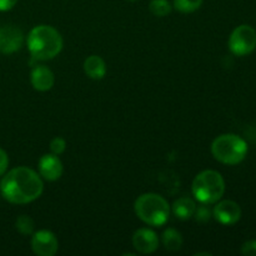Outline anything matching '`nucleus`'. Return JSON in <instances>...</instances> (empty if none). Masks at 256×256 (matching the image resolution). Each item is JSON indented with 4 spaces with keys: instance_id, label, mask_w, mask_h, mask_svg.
Returning <instances> with one entry per match:
<instances>
[{
    "instance_id": "nucleus-1",
    "label": "nucleus",
    "mask_w": 256,
    "mask_h": 256,
    "mask_svg": "<svg viewBox=\"0 0 256 256\" xmlns=\"http://www.w3.org/2000/svg\"><path fill=\"white\" fill-rule=\"evenodd\" d=\"M44 182L39 172L26 166H18L2 175L0 192L6 202L16 205L29 204L42 196Z\"/></svg>"
},
{
    "instance_id": "nucleus-2",
    "label": "nucleus",
    "mask_w": 256,
    "mask_h": 256,
    "mask_svg": "<svg viewBox=\"0 0 256 256\" xmlns=\"http://www.w3.org/2000/svg\"><path fill=\"white\" fill-rule=\"evenodd\" d=\"M28 50L36 60H52L62 49V34L52 25H36L26 38Z\"/></svg>"
},
{
    "instance_id": "nucleus-3",
    "label": "nucleus",
    "mask_w": 256,
    "mask_h": 256,
    "mask_svg": "<svg viewBox=\"0 0 256 256\" xmlns=\"http://www.w3.org/2000/svg\"><path fill=\"white\" fill-rule=\"evenodd\" d=\"M136 216L149 226H162L170 216V205L164 196L155 192L140 195L134 204Z\"/></svg>"
},
{
    "instance_id": "nucleus-4",
    "label": "nucleus",
    "mask_w": 256,
    "mask_h": 256,
    "mask_svg": "<svg viewBox=\"0 0 256 256\" xmlns=\"http://www.w3.org/2000/svg\"><path fill=\"white\" fill-rule=\"evenodd\" d=\"M249 146L242 136L236 134H222L212 144V154L215 160L225 165H238L246 158Z\"/></svg>"
},
{
    "instance_id": "nucleus-5",
    "label": "nucleus",
    "mask_w": 256,
    "mask_h": 256,
    "mask_svg": "<svg viewBox=\"0 0 256 256\" xmlns=\"http://www.w3.org/2000/svg\"><path fill=\"white\" fill-rule=\"evenodd\" d=\"M192 192L195 200L202 204L212 205L225 194V180L216 170H204L194 178Z\"/></svg>"
},
{
    "instance_id": "nucleus-6",
    "label": "nucleus",
    "mask_w": 256,
    "mask_h": 256,
    "mask_svg": "<svg viewBox=\"0 0 256 256\" xmlns=\"http://www.w3.org/2000/svg\"><path fill=\"white\" fill-rule=\"evenodd\" d=\"M228 46L235 56H246L256 49V30L252 25L242 24L229 36Z\"/></svg>"
},
{
    "instance_id": "nucleus-7",
    "label": "nucleus",
    "mask_w": 256,
    "mask_h": 256,
    "mask_svg": "<svg viewBox=\"0 0 256 256\" xmlns=\"http://www.w3.org/2000/svg\"><path fill=\"white\" fill-rule=\"evenodd\" d=\"M59 249V242L50 230H38L32 235V250L38 256H54Z\"/></svg>"
},
{
    "instance_id": "nucleus-8",
    "label": "nucleus",
    "mask_w": 256,
    "mask_h": 256,
    "mask_svg": "<svg viewBox=\"0 0 256 256\" xmlns=\"http://www.w3.org/2000/svg\"><path fill=\"white\" fill-rule=\"evenodd\" d=\"M242 208L238 202L232 200H222L215 202V206L212 208V218L216 220L219 224L230 226L234 225L242 219Z\"/></svg>"
},
{
    "instance_id": "nucleus-9",
    "label": "nucleus",
    "mask_w": 256,
    "mask_h": 256,
    "mask_svg": "<svg viewBox=\"0 0 256 256\" xmlns=\"http://www.w3.org/2000/svg\"><path fill=\"white\" fill-rule=\"evenodd\" d=\"M24 42V34L22 29L15 25H5L0 28V54H14Z\"/></svg>"
},
{
    "instance_id": "nucleus-10",
    "label": "nucleus",
    "mask_w": 256,
    "mask_h": 256,
    "mask_svg": "<svg viewBox=\"0 0 256 256\" xmlns=\"http://www.w3.org/2000/svg\"><path fill=\"white\" fill-rule=\"evenodd\" d=\"M132 246L140 254H152L159 248V236L149 228L138 229L132 235Z\"/></svg>"
},
{
    "instance_id": "nucleus-11",
    "label": "nucleus",
    "mask_w": 256,
    "mask_h": 256,
    "mask_svg": "<svg viewBox=\"0 0 256 256\" xmlns=\"http://www.w3.org/2000/svg\"><path fill=\"white\" fill-rule=\"evenodd\" d=\"M38 170L39 175L44 180L48 182H56L62 178V162L59 159V156L55 154H45L42 155L38 162Z\"/></svg>"
},
{
    "instance_id": "nucleus-12",
    "label": "nucleus",
    "mask_w": 256,
    "mask_h": 256,
    "mask_svg": "<svg viewBox=\"0 0 256 256\" xmlns=\"http://www.w3.org/2000/svg\"><path fill=\"white\" fill-rule=\"evenodd\" d=\"M30 82L38 92H49L54 86V72L45 65H36L30 72Z\"/></svg>"
},
{
    "instance_id": "nucleus-13",
    "label": "nucleus",
    "mask_w": 256,
    "mask_h": 256,
    "mask_svg": "<svg viewBox=\"0 0 256 256\" xmlns=\"http://www.w3.org/2000/svg\"><path fill=\"white\" fill-rule=\"evenodd\" d=\"M172 214L179 220H189L194 216L195 209H196V202L194 199L189 196H182L175 200L172 206H170Z\"/></svg>"
},
{
    "instance_id": "nucleus-14",
    "label": "nucleus",
    "mask_w": 256,
    "mask_h": 256,
    "mask_svg": "<svg viewBox=\"0 0 256 256\" xmlns=\"http://www.w3.org/2000/svg\"><path fill=\"white\" fill-rule=\"evenodd\" d=\"M84 72L90 79L100 80L106 75V64L99 55H90L84 62Z\"/></svg>"
},
{
    "instance_id": "nucleus-15",
    "label": "nucleus",
    "mask_w": 256,
    "mask_h": 256,
    "mask_svg": "<svg viewBox=\"0 0 256 256\" xmlns=\"http://www.w3.org/2000/svg\"><path fill=\"white\" fill-rule=\"evenodd\" d=\"M182 235L174 228H168L162 235V242L168 252H178L182 246Z\"/></svg>"
},
{
    "instance_id": "nucleus-16",
    "label": "nucleus",
    "mask_w": 256,
    "mask_h": 256,
    "mask_svg": "<svg viewBox=\"0 0 256 256\" xmlns=\"http://www.w3.org/2000/svg\"><path fill=\"white\" fill-rule=\"evenodd\" d=\"M204 0H172V8L182 14H192L200 9Z\"/></svg>"
},
{
    "instance_id": "nucleus-17",
    "label": "nucleus",
    "mask_w": 256,
    "mask_h": 256,
    "mask_svg": "<svg viewBox=\"0 0 256 256\" xmlns=\"http://www.w3.org/2000/svg\"><path fill=\"white\" fill-rule=\"evenodd\" d=\"M149 10L154 16L164 18L172 12V4L169 0H152L149 4Z\"/></svg>"
},
{
    "instance_id": "nucleus-18",
    "label": "nucleus",
    "mask_w": 256,
    "mask_h": 256,
    "mask_svg": "<svg viewBox=\"0 0 256 256\" xmlns=\"http://www.w3.org/2000/svg\"><path fill=\"white\" fill-rule=\"evenodd\" d=\"M15 228L24 236H30L35 232V222L29 215H20L15 222Z\"/></svg>"
},
{
    "instance_id": "nucleus-19",
    "label": "nucleus",
    "mask_w": 256,
    "mask_h": 256,
    "mask_svg": "<svg viewBox=\"0 0 256 256\" xmlns=\"http://www.w3.org/2000/svg\"><path fill=\"white\" fill-rule=\"evenodd\" d=\"M192 218H195V220L199 222H210V219L212 218V209H210V205L200 202L199 206L196 205V209H195L194 216Z\"/></svg>"
},
{
    "instance_id": "nucleus-20",
    "label": "nucleus",
    "mask_w": 256,
    "mask_h": 256,
    "mask_svg": "<svg viewBox=\"0 0 256 256\" xmlns=\"http://www.w3.org/2000/svg\"><path fill=\"white\" fill-rule=\"evenodd\" d=\"M49 148L52 154H55L59 156V155H62V152L66 150V140L62 136H55L54 139L50 142Z\"/></svg>"
},
{
    "instance_id": "nucleus-21",
    "label": "nucleus",
    "mask_w": 256,
    "mask_h": 256,
    "mask_svg": "<svg viewBox=\"0 0 256 256\" xmlns=\"http://www.w3.org/2000/svg\"><path fill=\"white\" fill-rule=\"evenodd\" d=\"M240 252L245 256H256V240H248L244 242Z\"/></svg>"
},
{
    "instance_id": "nucleus-22",
    "label": "nucleus",
    "mask_w": 256,
    "mask_h": 256,
    "mask_svg": "<svg viewBox=\"0 0 256 256\" xmlns=\"http://www.w3.org/2000/svg\"><path fill=\"white\" fill-rule=\"evenodd\" d=\"M8 166H9V156H8V152L0 148V176H2L8 172Z\"/></svg>"
},
{
    "instance_id": "nucleus-23",
    "label": "nucleus",
    "mask_w": 256,
    "mask_h": 256,
    "mask_svg": "<svg viewBox=\"0 0 256 256\" xmlns=\"http://www.w3.org/2000/svg\"><path fill=\"white\" fill-rule=\"evenodd\" d=\"M18 0H0V12H9L16 5Z\"/></svg>"
},
{
    "instance_id": "nucleus-24",
    "label": "nucleus",
    "mask_w": 256,
    "mask_h": 256,
    "mask_svg": "<svg viewBox=\"0 0 256 256\" xmlns=\"http://www.w3.org/2000/svg\"><path fill=\"white\" fill-rule=\"evenodd\" d=\"M129 2H136V0H129Z\"/></svg>"
}]
</instances>
